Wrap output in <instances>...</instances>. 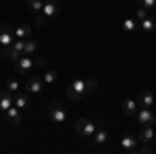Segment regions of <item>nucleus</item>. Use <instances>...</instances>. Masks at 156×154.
<instances>
[{"label":"nucleus","mask_w":156,"mask_h":154,"mask_svg":"<svg viewBox=\"0 0 156 154\" xmlns=\"http://www.w3.org/2000/svg\"><path fill=\"white\" fill-rule=\"evenodd\" d=\"M96 88H98V81L94 77H90V79H85V77H75V79L67 85V96H69L71 100H83L87 94L96 92Z\"/></svg>","instance_id":"f257e3e1"},{"label":"nucleus","mask_w":156,"mask_h":154,"mask_svg":"<svg viewBox=\"0 0 156 154\" xmlns=\"http://www.w3.org/2000/svg\"><path fill=\"white\" fill-rule=\"evenodd\" d=\"M46 56H29V54H23L21 59L15 63V73H19V75H23V73H29L34 71L36 67H46Z\"/></svg>","instance_id":"f03ea898"},{"label":"nucleus","mask_w":156,"mask_h":154,"mask_svg":"<svg viewBox=\"0 0 156 154\" xmlns=\"http://www.w3.org/2000/svg\"><path fill=\"white\" fill-rule=\"evenodd\" d=\"M98 129V123H94V121H87V119H77L75 121V131H77V135L79 138H94V133H96Z\"/></svg>","instance_id":"7ed1b4c3"},{"label":"nucleus","mask_w":156,"mask_h":154,"mask_svg":"<svg viewBox=\"0 0 156 154\" xmlns=\"http://www.w3.org/2000/svg\"><path fill=\"white\" fill-rule=\"evenodd\" d=\"M135 121L140 123V125H154L156 123V113L152 108H146V106H140L135 110Z\"/></svg>","instance_id":"20e7f679"},{"label":"nucleus","mask_w":156,"mask_h":154,"mask_svg":"<svg viewBox=\"0 0 156 154\" xmlns=\"http://www.w3.org/2000/svg\"><path fill=\"white\" fill-rule=\"evenodd\" d=\"M48 115H50V121L52 123H65L67 121V110L58 102H52L48 106Z\"/></svg>","instance_id":"39448f33"},{"label":"nucleus","mask_w":156,"mask_h":154,"mask_svg":"<svg viewBox=\"0 0 156 154\" xmlns=\"http://www.w3.org/2000/svg\"><path fill=\"white\" fill-rule=\"evenodd\" d=\"M15 31L9 23H0V46H12L15 44Z\"/></svg>","instance_id":"423d86ee"},{"label":"nucleus","mask_w":156,"mask_h":154,"mask_svg":"<svg viewBox=\"0 0 156 154\" xmlns=\"http://www.w3.org/2000/svg\"><path fill=\"white\" fill-rule=\"evenodd\" d=\"M44 88H46V83H44V79H40L37 75H31V77H27V81L23 83V90H27L29 94H40Z\"/></svg>","instance_id":"0eeeda50"},{"label":"nucleus","mask_w":156,"mask_h":154,"mask_svg":"<svg viewBox=\"0 0 156 154\" xmlns=\"http://www.w3.org/2000/svg\"><path fill=\"white\" fill-rule=\"evenodd\" d=\"M121 148L125 150V152H137L140 150V138L137 135H131V133H127V135H123L121 138Z\"/></svg>","instance_id":"6e6552de"},{"label":"nucleus","mask_w":156,"mask_h":154,"mask_svg":"<svg viewBox=\"0 0 156 154\" xmlns=\"http://www.w3.org/2000/svg\"><path fill=\"white\" fill-rule=\"evenodd\" d=\"M137 138H140V144H150L156 140V129L154 125H140V133H137Z\"/></svg>","instance_id":"1a4fd4ad"},{"label":"nucleus","mask_w":156,"mask_h":154,"mask_svg":"<svg viewBox=\"0 0 156 154\" xmlns=\"http://www.w3.org/2000/svg\"><path fill=\"white\" fill-rule=\"evenodd\" d=\"M156 102V96L152 90H142L140 92V96H137V104L140 106H146V108H152Z\"/></svg>","instance_id":"9d476101"},{"label":"nucleus","mask_w":156,"mask_h":154,"mask_svg":"<svg viewBox=\"0 0 156 154\" xmlns=\"http://www.w3.org/2000/svg\"><path fill=\"white\" fill-rule=\"evenodd\" d=\"M11 106H15V94L12 92H9L6 88L0 92V110L2 113H6Z\"/></svg>","instance_id":"9b49d317"},{"label":"nucleus","mask_w":156,"mask_h":154,"mask_svg":"<svg viewBox=\"0 0 156 154\" xmlns=\"http://www.w3.org/2000/svg\"><path fill=\"white\" fill-rule=\"evenodd\" d=\"M0 56L6 59V60H11V63H17L23 54H21L19 50H15V46H0Z\"/></svg>","instance_id":"f8f14e48"},{"label":"nucleus","mask_w":156,"mask_h":154,"mask_svg":"<svg viewBox=\"0 0 156 154\" xmlns=\"http://www.w3.org/2000/svg\"><path fill=\"white\" fill-rule=\"evenodd\" d=\"M137 108H140V104H137V98H125V100H123V104H121L123 115H127V117H133Z\"/></svg>","instance_id":"ddd939ff"},{"label":"nucleus","mask_w":156,"mask_h":154,"mask_svg":"<svg viewBox=\"0 0 156 154\" xmlns=\"http://www.w3.org/2000/svg\"><path fill=\"white\" fill-rule=\"evenodd\" d=\"M58 13H60V4L56 2V0H48V2H44L42 15H44L46 19H50V17H56Z\"/></svg>","instance_id":"4468645a"},{"label":"nucleus","mask_w":156,"mask_h":154,"mask_svg":"<svg viewBox=\"0 0 156 154\" xmlns=\"http://www.w3.org/2000/svg\"><path fill=\"white\" fill-rule=\"evenodd\" d=\"M12 31H15V38H21V40H27L31 36V27L27 23H19L17 27H12Z\"/></svg>","instance_id":"2eb2a0df"},{"label":"nucleus","mask_w":156,"mask_h":154,"mask_svg":"<svg viewBox=\"0 0 156 154\" xmlns=\"http://www.w3.org/2000/svg\"><path fill=\"white\" fill-rule=\"evenodd\" d=\"M29 96L25 94V92H17L15 94V106L17 108H21V110H25V108H29Z\"/></svg>","instance_id":"dca6fc26"},{"label":"nucleus","mask_w":156,"mask_h":154,"mask_svg":"<svg viewBox=\"0 0 156 154\" xmlns=\"http://www.w3.org/2000/svg\"><path fill=\"white\" fill-rule=\"evenodd\" d=\"M96 144H106L108 142V131H106V127L102 125V123H98V129H96V133H94V138H92Z\"/></svg>","instance_id":"f3484780"},{"label":"nucleus","mask_w":156,"mask_h":154,"mask_svg":"<svg viewBox=\"0 0 156 154\" xmlns=\"http://www.w3.org/2000/svg\"><path fill=\"white\" fill-rule=\"evenodd\" d=\"M4 115H6V119L11 121L12 125H19V123H21V108L11 106L9 110H6V113H4Z\"/></svg>","instance_id":"a211bd4d"},{"label":"nucleus","mask_w":156,"mask_h":154,"mask_svg":"<svg viewBox=\"0 0 156 154\" xmlns=\"http://www.w3.org/2000/svg\"><path fill=\"white\" fill-rule=\"evenodd\" d=\"M140 29H142L144 34H152L156 29V19L154 17H146L144 21H140Z\"/></svg>","instance_id":"6ab92c4d"},{"label":"nucleus","mask_w":156,"mask_h":154,"mask_svg":"<svg viewBox=\"0 0 156 154\" xmlns=\"http://www.w3.org/2000/svg\"><path fill=\"white\" fill-rule=\"evenodd\" d=\"M6 90L12 92V94H17V92L23 90V83L19 81V79H15V77H11V79H6Z\"/></svg>","instance_id":"aec40b11"},{"label":"nucleus","mask_w":156,"mask_h":154,"mask_svg":"<svg viewBox=\"0 0 156 154\" xmlns=\"http://www.w3.org/2000/svg\"><path fill=\"white\" fill-rule=\"evenodd\" d=\"M137 27H140V23L135 21V17H129V19L123 21V31H127V34H133Z\"/></svg>","instance_id":"412c9836"},{"label":"nucleus","mask_w":156,"mask_h":154,"mask_svg":"<svg viewBox=\"0 0 156 154\" xmlns=\"http://www.w3.org/2000/svg\"><path fill=\"white\" fill-rule=\"evenodd\" d=\"M36 50H37V42L27 38V40H25V46H23V54H29V56H31V54H36Z\"/></svg>","instance_id":"4be33fe9"},{"label":"nucleus","mask_w":156,"mask_h":154,"mask_svg":"<svg viewBox=\"0 0 156 154\" xmlns=\"http://www.w3.org/2000/svg\"><path fill=\"white\" fill-rule=\"evenodd\" d=\"M42 79H44L46 85H54V83H56V71H54V69H48V71L44 73V77H42Z\"/></svg>","instance_id":"5701e85b"},{"label":"nucleus","mask_w":156,"mask_h":154,"mask_svg":"<svg viewBox=\"0 0 156 154\" xmlns=\"http://www.w3.org/2000/svg\"><path fill=\"white\" fill-rule=\"evenodd\" d=\"M27 6H29V11L31 13H42V9H44V2L42 0H27Z\"/></svg>","instance_id":"b1692460"},{"label":"nucleus","mask_w":156,"mask_h":154,"mask_svg":"<svg viewBox=\"0 0 156 154\" xmlns=\"http://www.w3.org/2000/svg\"><path fill=\"white\" fill-rule=\"evenodd\" d=\"M142 9H146V11H154L156 9V0H135Z\"/></svg>","instance_id":"393cba45"},{"label":"nucleus","mask_w":156,"mask_h":154,"mask_svg":"<svg viewBox=\"0 0 156 154\" xmlns=\"http://www.w3.org/2000/svg\"><path fill=\"white\" fill-rule=\"evenodd\" d=\"M133 17H135V21H137V23H140V21H144L146 17H148V11H146V9H142V6H140V9H137V11L133 13Z\"/></svg>","instance_id":"a878e982"},{"label":"nucleus","mask_w":156,"mask_h":154,"mask_svg":"<svg viewBox=\"0 0 156 154\" xmlns=\"http://www.w3.org/2000/svg\"><path fill=\"white\" fill-rule=\"evenodd\" d=\"M34 23H36L37 27H44V25L48 23V19H46V17H44L42 13H37V15H36V19H34Z\"/></svg>","instance_id":"bb28decb"},{"label":"nucleus","mask_w":156,"mask_h":154,"mask_svg":"<svg viewBox=\"0 0 156 154\" xmlns=\"http://www.w3.org/2000/svg\"><path fill=\"white\" fill-rule=\"evenodd\" d=\"M12 46H15V50H19V52H21V54H23V46H25V40H21V38H17V40H15V44H12Z\"/></svg>","instance_id":"cd10ccee"},{"label":"nucleus","mask_w":156,"mask_h":154,"mask_svg":"<svg viewBox=\"0 0 156 154\" xmlns=\"http://www.w3.org/2000/svg\"><path fill=\"white\" fill-rule=\"evenodd\" d=\"M154 11H156V9H154Z\"/></svg>","instance_id":"c85d7f7f"}]
</instances>
